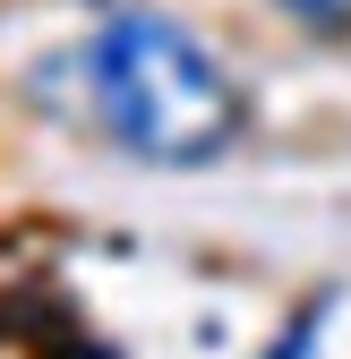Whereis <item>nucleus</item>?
Listing matches in <instances>:
<instances>
[{"mask_svg": "<svg viewBox=\"0 0 351 359\" xmlns=\"http://www.w3.org/2000/svg\"><path fill=\"white\" fill-rule=\"evenodd\" d=\"M274 9L309 34H351V0H274Z\"/></svg>", "mask_w": 351, "mask_h": 359, "instance_id": "f03ea898", "label": "nucleus"}, {"mask_svg": "<svg viewBox=\"0 0 351 359\" xmlns=\"http://www.w3.org/2000/svg\"><path fill=\"white\" fill-rule=\"evenodd\" d=\"M86 95H95V120L138 154V163H214L240 137V86L223 77V60L154 9H120L103 18V34L86 43Z\"/></svg>", "mask_w": 351, "mask_h": 359, "instance_id": "f257e3e1", "label": "nucleus"}]
</instances>
